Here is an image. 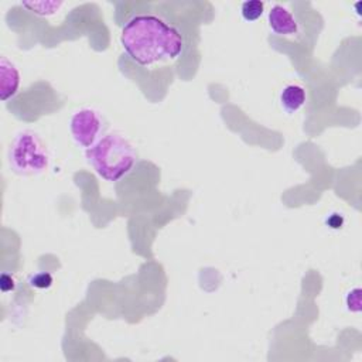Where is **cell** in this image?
Listing matches in <instances>:
<instances>
[{
    "label": "cell",
    "instance_id": "3957f363",
    "mask_svg": "<svg viewBox=\"0 0 362 362\" xmlns=\"http://www.w3.org/2000/svg\"><path fill=\"white\" fill-rule=\"evenodd\" d=\"M10 168L18 175H35L49 164V153L42 139L33 130L16 134L8 150Z\"/></svg>",
    "mask_w": 362,
    "mask_h": 362
},
{
    "label": "cell",
    "instance_id": "52a82bcc",
    "mask_svg": "<svg viewBox=\"0 0 362 362\" xmlns=\"http://www.w3.org/2000/svg\"><path fill=\"white\" fill-rule=\"evenodd\" d=\"M280 103L287 113H294L305 103V90L300 85H287L280 93Z\"/></svg>",
    "mask_w": 362,
    "mask_h": 362
},
{
    "label": "cell",
    "instance_id": "8fae6325",
    "mask_svg": "<svg viewBox=\"0 0 362 362\" xmlns=\"http://www.w3.org/2000/svg\"><path fill=\"white\" fill-rule=\"evenodd\" d=\"M0 286H1V290L6 293V291H10V290H14V280L11 276L8 274H1V280H0Z\"/></svg>",
    "mask_w": 362,
    "mask_h": 362
},
{
    "label": "cell",
    "instance_id": "7a4b0ae2",
    "mask_svg": "<svg viewBox=\"0 0 362 362\" xmlns=\"http://www.w3.org/2000/svg\"><path fill=\"white\" fill-rule=\"evenodd\" d=\"M86 158L99 177L116 182L133 170L137 154L130 141L122 134L107 133L86 150Z\"/></svg>",
    "mask_w": 362,
    "mask_h": 362
},
{
    "label": "cell",
    "instance_id": "277c9868",
    "mask_svg": "<svg viewBox=\"0 0 362 362\" xmlns=\"http://www.w3.org/2000/svg\"><path fill=\"white\" fill-rule=\"evenodd\" d=\"M69 130L76 144L88 150L103 137L102 133L105 130V122L98 110L83 107L71 116Z\"/></svg>",
    "mask_w": 362,
    "mask_h": 362
},
{
    "label": "cell",
    "instance_id": "ba28073f",
    "mask_svg": "<svg viewBox=\"0 0 362 362\" xmlns=\"http://www.w3.org/2000/svg\"><path fill=\"white\" fill-rule=\"evenodd\" d=\"M62 1H31V3H23V7L28 8L31 13L42 16V17H48V16H54L61 7H62Z\"/></svg>",
    "mask_w": 362,
    "mask_h": 362
},
{
    "label": "cell",
    "instance_id": "5b68a950",
    "mask_svg": "<svg viewBox=\"0 0 362 362\" xmlns=\"http://www.w3.org/2000/svg\"><path fill=\"white\" fill-rule=\"evenodd\" d=\"M269 25L277 35H294L298 33V24L293 13L281 4H274L269 11Z\"/></svg>",
    "mask_w": 362,
    "mask_h": 362
},
{
    "label": "cell",
    "instance_id": "8992f818",
    "mask_svg": "<svg viewBox=\"0 0 362 362\" xmlns=\"http://www.w3.org/2000/svg\"><path fill=\"white\" fill-rule=\"evenodd\" d=\"M20 86V72L16 65L6 57L0 58V98L7 100L13 98Z\"/></svg>",
    "mask_w": 362,
    "mask_h": 362
},
{
    "label": "cell",
    "instance_id": "9c48e42d",
    "mask_svg": "<svg viewBox=\"0 0 362 362\" xmlns=\"http://www.w3.org/2000/svg\"><path fill=\"white\" fill-rule=\"evenodd\" d=\"M263 10H264V3L260 0L245 1V3H242V7H240L242 17L246 21H256L257 18L262 17Z\"/></svg>",
    "mask_w": 362,
    "mask_h": 362
},
{
    "label": "cell",
    "instance_id": "30bf717a",
    "mask_svg": "<svg viewBox=\"0 0 362 362\" xmlns=\"http://www.w3.org/2000/svg\"><path fill=\"white\" fill-rule=\"evenodd\" d=\"M30 284L33 287H37V288H48L52 284V277H51L49 273L41 272V273H37V274L31 276Z\"/></svg>",
    "mask_w": 362,
    "mask_h": 362
},
{
    "label": "cell",
    "instance_id": "6da1fadb",
    "mask_svg": "<svg viewBox=\"0 0 362 362\" xmlns=\"http://www.w3.org/2000/svg\"><path fill=\"white\" fill-rule=\"evenodd\" d=\"M120 44L124 52L141 66L177 59L184 48L181 33L154 14L132 17L122 28Z\"/></svg>",
    "mask_w": 362,
    "mask_h": 362
}]
</instances>
